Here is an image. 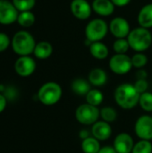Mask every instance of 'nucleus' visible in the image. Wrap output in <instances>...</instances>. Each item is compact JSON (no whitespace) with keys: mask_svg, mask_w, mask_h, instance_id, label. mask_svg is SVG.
Segmentation results:
<instances>
[{"mask_svg":"<svg viewBox=\"0 0 152 153\" xmlns=\"http://www.w3.org/2000/svg\"><path fill=\"white\" fill-rule=\"evenodd\" d=\"M140 93L136 91L134 86L130 83H124L119 85L115 91V100L119 107L124 109L133 108L140 100Z\"/></svg>","mask_w":152,"mask_h":153,"instance_id":"nucleus-1","label":"nucleus"},{"mask_svg":"<svg viewBox=\"0 0 152 153\" xmlns=\"http://www.w3.org/2000/svg\"><path fill=\"white\" fill-rule=\"evenodd\" d=\"M130 48L136 52H143L147 50L152 44V34L149 29L139 27L131 30L126 38Z\"/></svg>","mask_w":152,"mask_h":153,"instance_id":"nucleus-2","label":"nucleus"},{"mask_svg":"<svg viewBox=\"0 0 152 153\" xmlns=\"http://www.w3.org/2000/svg\"><path fill=\"white\" fill-rule=\"evenodd\" d=\"M36 44L33 36L26 30L16 32L12 39V48L20 56H30L32 54Z\"/></svg>","mask_w":152,"mask_h":153,"instance_id":"nucleus-3","label":"nucleus"},{"mask_svg":"<svg viewBox=\"0 0 152 153\" xmlns=\"http://www.w3.org/2000/svg\"><path fill=\"white\" fill-rule=\"evenodd\" d=\"M37 96L43 105L53 106L60 100L62 97V88L56 82H48L39 88Z\"/></svg>","mask_w":152,"mask_h":153,"instance_id":"nucleus-4","label":"nucleus"},{"mask_svg":"<svg viewBox=\"0 0 152 153\" xmlns=\"http://www.w3.org/2000/svg\"><path fill=\"white\" fill-rule=\"evenodd\" d=\"M108 23L100 19L96 18L88 22L85 28V36L87 40L90 42H98L101 41L108 31Z\"/></svg>","mask_w":152,"mask_h":153,"instance_id":"nucleus-5","label":"nucleus"},{"mask_svg":"<svg viewBox=\"0 0 152 153\" xmlns=\"http://www.w3.org/2000/svg\"><path fill=\"white\" fill-rule=\"evenodd\" d=\"M100 116L99 109L88 103L82 104L76 108L75 117L77 121L82 125H93L95 124Z\"/></svg>","mask_w":152,"mask_h":153,"instance_id":"nucleus-6","label":"nucleus"},{"mask_svg":"<svg viewBox=\"0 0 152 153\" xmlns=\"http://www.w3.org/2000/svg\"><path fill=\"white\" fill-rule=\"evenodd\" d=\"M109 67L111 71L116 74H125L133 67L132 58L126 54H116L109 60Z\"/></svg>","mask_w":152,"mask_h":153,"instance_id":"nucleus-7","label":"nucleus"},{"mask_svg":"<svg viewBox=\"0 0 152 153\" xmlns=\"http://www.w3.org/2000/svg\"><path fill=\"white\" fill-rule=\"evenodd\" d=\"M19 11L13 4L7 0H0V23L8 25L17 22Z\"/></svg>","mask_w":152,"mask_h":153,"instance_id":"nucleus-8","label":"nucleus"},{"mask_svg":"<svg viewBox=\"0 0 152 153\" xmlns=\"http://www.w3.org/2000/svg\"><path fill=\"white\" fill-rule=\"evenodd\" d=\"M109 30L116 39H126L131 31L128 21L123 17H116L109 23Z\"/></svg>","mask_w":152,"mask_h":153,"instance_id":"nucleus-9","label":"nucleus"},{"mask_svg":"<svg viewBox=\"0 0 152 153\" xmlns=\"http://www.w3.org/2000/svg\"><path fill=\"white\" fill-rule=\"evenodd\" d=\"M136 135L142 140L150 141L152 139V117L142 116L140 117L134 126Z\"/></svg>","mask_w":152,"mask_h":153,"instance_id":"nucleus-10","label":"nucleus"},{"mask_svg":"<svg viewBox=\"0 0 152 153\" xmlns=\"http://www.w3.org/2000/svg\"><path fill=\"white\" fill-rule=\"evenodd\" d=\"M36 69V62L30 56H20L16 59L14 64V70L16 74L22 77L31 75Z\"/></svg>","mask_w":152,"mask_h":153,"instance_id":"nucleus-11","label":"nucleus"},{"mask_svg":"<svg viewBox=\"0 0 152 153\" xmlns=\"http://www.w3.org/2000/svg\"><path fill=\"white\" fill-rule=\"evenodd\" d=\"M73 15L79 20H87L90 17L92 7L87 0H73L70 4Z\"/></svg>","mask_w":152,"mask_h":153,"instance_id":"nucleus-12","label":"nucleus"},{"mask_svg":"<svg viewBox=\"0 0 152 153\" xmlns=\"http://www.w3.org/2000/svg\"><path fill=\"white\" fill-rule=\"evenodd\" d=\"M134 146L132 136L123 133L118 134L114 141V148L117 153H131Z\"/></svg>","mask_w":152,"mask_h":153,"instance_id":"nucleus-13","label":"nucleus"},{"mask_svg":"<svg viewBox=\"0 0 152 153\" xmlns=\"http://www.w3.org/2000/svg\"><path fill=\"white\" fill-rule=\"evenodd\" d=\"M92 134L94 138L99 141H106L112 134V128L108 122L105 121H97L93 124L91 128Z\"/></svg>","mask_w":152,"mask_h":153,"instance_id":"nucleus-14","label":"nucleus"},{"mask_svg":"<svg viewBox=\"0 0 152 153\" xmlns=\"http://www.w3.org/2000/svg\"><path fill=\"white\" fill-rule=\"evenodd\" d=\"M91 7L98 15L109 16L114 13L116 6L111 0H94Z\"/></svg>","mask_w":152,"mask_h":153,"instance_id":"nucleus-15","label":"nucleus"},{"mask_svg":"<svg viewBox=\"0 0 152 153\" xmlns=\"http://www.w3.org/2000/svg\"><path fill=\"white\" fill-rule=\"evenodd\" d=\"M138 22L140 27L150 29L152 27V4L144 5L138 13Z\"/></svg>","mask_w":152,"mask_h":153,"instance_id":"nucleus-16","label":"nucleus"},{"mask_svg":"<svg viewBox=\"0 0 152 153\" xmlns=\"http://www.w3.org/2000/svg\"><path fill=\"white\" fill-rule=\"evenodd\" d=\"M53 53V47L47 41H40L36 44L33 54L39 59H47Z\"/></svg>","mask_w":152,"mask_h":153,"instance_id":"nucleus-17","label":"nucleus"},{"mask_svg":"<svg viewBox=\"0 0 152 153\" xmlns=\"http://www.w3.org/2000/svg\"><path fill=\"white\" fill-rule=\"evenodd\" d=\"M90 52L94 58L103 60L106 59L109 54L108 47L101 41L92 42L90 45Z\"/></svg>","mask_w":152,"mask_h":153,"instance_id":"nucleus-18","label":"nucleus"},{"mask_svg":"<svg viewBox=\"0 0 152 153\" xmlns=\"http://www.w3.org/2000/svg\"><path fill=\"white\" fill-rule=\"evenodd\" d=\"M108 75L106 72L101 68H94L89 74V82L90 84L99 87L107 82Z\"/></svg>","mask_w":152,"mask_h":153,"instance_id":"nucleus-19","label":"nucleus"},{"mask_svg":"<svg viewBox=\"0 0 152 153\" xmlns=\"http://www.w3.org/2000/svg\"><path fill=\"white\" fill-rule=\"evenodd\" d=\"M72 90L74 93L78 95L86 96L91 89L90 82H87L86 80L82 78H78L72 82Z\"/></svg>","mask_w":152,"mask_h":153,"instance_id":"nucleus-20","label":"nucleus"},{"mask_svg":"<svg viewBox=\"0 0 152 153\" xmlns=\"http://www.w3.org/2000/svg\"><path fill=\"white\" fill-rule=\"evenodd\" d=\"M82 150L84 153H98L100 150L99 141L94 137H88L82 140Z\"/></svg>","mask_w":152,"mask_h":153,"instance_id":"nucleus-21","label":"nucleus"},{"mask_svg":"<svg viewBox=\"0 0 152 153\" xmlns=\"http://www.w3.org/2000/svg\"><path fill=\"white\" fill-rule=\"evenodd\" d=\"M17 22L22 27H25V28L30 27L35 22V15L30 11L20 12L17 18Z\"/></svg>","mask_w":152,"mask_h":153,"instance_id":"nucleus-22","label":"nucleus"},{"mask_svg":"<svg viewBox=\"0 0 152 153\" xmlns=\"http://www.w3.org/2000/svg\"><path fill=\"white\" fill-rule=\"evenodd\" d=\"M104 100V96H103V93L97 90V89H92L90 90L88 94L86 95V100H87V103L90 104V105H92V106H95V107H98L99 106L102 101Z\"/></svg>","mask_w":152,"mask_h":153,"instance_id":"nucleus-23","label":"nucleus"},{"mask_svg":"<svg viewBox=\"0 0 152 153\" xmlns=\"http://www.w3.org/2000/svg\"><path fill=\"white\" fill-rule=\"evenodd\" d=\"M139 104L141 108L147 111L152 112V93L151 92H143L140 95Z\"/></svg>","mask_w":152,"mask_h":153,"instance_id":"nucleus-24","label":"nucleus"},{"mask_svg":"<svg viewBox=\"0 0 152 153\" xmlns=\"http://www.w3.org/2000/svg\"><path fill=\"white\" fill-rule=\"evenodd\" d=\"M12 3L19 12H25L30 11L34 7L36 0H13Z\"/></svg>","mask_w":152,"mask_h":153,"instance_id":"nucleus-25","label":"nucleus"},{"mask_svg":"<svg viewBox=\"0 0 152 153\" xmlns=\"http://www.w3.org/2000/svg\"><path fill=\"white\" fill-rule=\"evenodd\" d=\"M132 153H152L151 143L147 140H141L134 144Z\"/></svg>","mask_w":152,"mask_h":153,"instance_id":"nucleus-26","label":"nucleus"},{"mask_svg":"<svg viewBox=\"0 0 152 153\" xmlns=\"http://www.w3.org/2000/svg\"><path fill=\"white\" fill-rule=\"evenodd\" d=\"M130 48L127 39H116L113 44V49L116 54H125Z\"/></svg>","mask_w":152,"mask_h":153,"instance_id":"nucleus-27","label":"nucleus"},{"mask_svg":"<svg viewBox=\"0 0 152 153\" xmlns=\"http://www.w3.org/2000/svg\"><path fill=\"white\" fill-rule=\"evenodd\" d=\"M100 116H101L103 121L110 123V122H114L116 119L117 113L113 108L106 107V108H103L100 110Z\"/></svg>","mask_w":152,"mask_h":153,"instance_id":"nucleus-28","label":"nucleus"},{"mask_svg":"<svg viewBox=\"0 0 152 153\" xmlns=\"http://www.w3.org/2000/svg\"><path fill=\"white\" fill-rule=\"evenodd\" d=\"M131 58H132L133 66L136 68L141 69L144 67L148 63V57L146 56V55L142 54V52H138L137 54L133 55Z\"/></svg>","mask_w":152,"mask_h":153,"instance_id":"nucleus-29","label":"nucleus"},{"mask_svg":"<svg viewBox=\"0 0 152 153\" xmlns=\"http://www.w3.org/2000/svg\"><path fill=\"white\" fill-rule=\"evenodd\" d=\"M133 86L136 89V91L140 94H142L143 92H146L149 84H148V82L146 81V79H138L136 81V82L133 84Z\"/></svg>","mask_w":152,"mask_h":153,"instance_id":"nucleus-30","label":"nucleus"},{"mask_svg":"<svg viewBox=\"0 0 152 153\" xmlns=\"http://www.w3.org/2000/svg\"><path fill=\"white\" fill-rule=\"evenodd\" d=\"M10 45L9 37L3 32H0V52H3L7 49Z\"/></svg>","mask_w":152,"mask_h":153,"instance_id":"nucleus-31","label":"nucleus"},{"mask_svg":"<svg viewBox=\"0 0 152 153\" xmlns=\"http://www.w3.org/2000/svg\"><path fill=\"white\" fill-rule=\"evenodd\" d=\"M6 105H7V99L4 94L0 93V113H2L5 109Z\"/></svg>","mask_w":152,"mask_h":153,"instance_id":"nucleus-32","label":"nucleus"},{"mask_svg":"<svg viewBox=\"0 0 152 153\" xmlns=\"http://www.w3.org/2000/svg\"><path fill=\"white\" fill-rule=\"evenodd\" d=\"M111 1L115 4V6H118V7L125 6L131 2V0H111Z\"/></svg>","mask_w":152,"mask_h":153,"instance_id":"nucleus-33","label":"nucleus"},{"mask_svg":"<svg viewBox=\"0 0 152 153\" xmlns=\"http://www.w3.org/2000/svg\"><path fill=\"white\" fill-rule=\"evenodd\" d=\"M98 153H117L116 151L115 150L114 147L112 146H104L102 148H100L99 152Z\"/></svg>","mask_w":152,"mask_h":153,"instance_id":"nucleus-34","label":"nucleus"},{"mask_svg":"<svg viewBox=\"0 0 152 153\" xmlns=\"http://www.w3.org/2000/svg\"><path fill=\"white\" fill-rule=\"evenodd\" d=\"M137 78L138 79H146V77H147V73H146V71H144V70H139L138 72H137Z\"/></svg>","mask_w":152,"mask_h":153,"instance_id":"nucleus-35","label":"nucleus"},{"mask_svg":"<svg viewBox=\"0 0 152 153\" xmlns=\"http://www.w3.org/2000/svg\"><path fill=\"white\" fill-rule=\"evenodd\" d=\"M80 136L82 138V140L86 139V138H88V133L86 131H82V133L80 134Z\"/></svg>","mask_w":152,"mask_h":153,"instance_id":"nucleus-36","label":"nucleus"}]
</instances>
